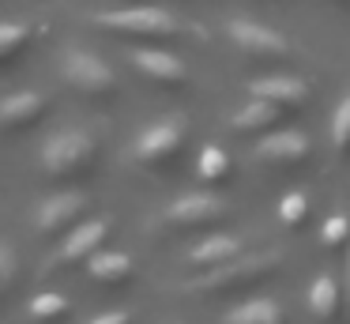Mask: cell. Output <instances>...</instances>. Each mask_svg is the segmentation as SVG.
I'll return each mask as SVG.
<instances>
[{"instance_id":"cell-19","label":"cell","mask_w":350,"mask_h":324,"mask_svg":"<svg viewBox=\"0 0 350 324\" xmlns=\"http://www.w3.org/2000/svg\"><path fill=\"white\" fill-rule=\"evenodd\" d=\"M27 316H31V321H38V324L64 321V316H68V298H64V294H57V290H42V294H34V298L27 301Z\"/></svg>"},{"instance_id":"cell-4","label":"cell","mask_w":350,"mask_h":324,"mask_svg":"<svg viewBox=\"0 0 350 324\" xmlns=\"http://www.w3.org/2000/svg\"><path fill=\"white\" fill-rule=\"evenodd\" d=\"M61 72H64V79H68L76 90H83V95H109V90L117 87V72H113V68H109L98 53L79 49V45L64 49Z\"/></svg>"},{"instance_id":"cell-15","label":"cell","mask_w":350,"mask_h":324,"mask_svg":"<svg viewBox=\"0 0 350 324\" xmlns=\"http://www.w3.org/2000/svg\"><path fill=\"white\" fill-rule=\"evenodd\" d=\"M46 110V98L38 90H12V95H0V128H19L31 125L42 117Z\"/></svg>"},{"instance_id":"cell-14","label":"cell","mask_w":350,"mask_h":324,"mask_svg":"<svg viewBox=\"0 0 350 324\" xmlns=\"http://www.w3.org/2000/svg\"><path fill=\"white\" fill-rule=\"evenodd\" d=\"M282 113H286L282 105H275V102H267V98L252 95V102H245L241 110L234 113L230 128H234V132H241V136H249V132H271V128H279Z\"/></svg>"},{"instance_id":"cell-11","label":"cell","mask_w":350,"mask_h":324,"mask_svg":"<svg viewBox=\"0 0 350 324\" xmlns=\"http://www.w3.org/2000/svg\"><path fill=\"white\" fill-rule=\"evenodd\" d=\"M109 238V219H87V223H76L68 226V238L61 241L57 249V264H79L102 249V241Z\"/></svg>"},{"instance_id":"cell-23","label":"cell","mask_w":350,"mask_h":324,"mask_svg":"<svg viewBox=\"0 0 350 324\" xmlns=\"http://www.w3.org/2000/svg\"><path fill=\"white\" fill-rule=\"evenodd\" d=\"M332 143H335V151H342V155L350 151V95H342L339 105H335V117H332Z\"/></svg>"},{"instance_id":"cell-24","label":"cell","mask_w":350,"mask_h":324,"mask_svg":"<svg viewBox=\"0 0 350 324\" xmlns=\"http://www.w3.org/2000/svg\"><path fill=\"white\" fill-rule=\"evenodd\" d=\"M320 238H324L327 249H342V245L350 241V219H347V215L324 219V230H320Z\"/></svg>"},{"instance_id":"cell-3","label":"cell","mask_w":350,"mask_h":324,"mask_svg":"<svg viewBox=\"0 0 350 324\" xmlns=\"http://www.w3.org/2000/svg\"><path fill=\"white\" fill-rule=\"evenodd\" d=\"M94 151H98V143L87 128H64V132H53L42 143L38 158L46 166V173L68 177V173H79L87 162H94Z\"/></svg>"},{"instance_id":"cell-16","label":"cell","mask_w":350,"mask_h":324,"mask_svg":"<svg viewBox=\"0 0 350 324\" xmlns=\"http://www.w3.org/2000/svg\"><path fill=\"white\" fill-rule=\"evenodd\" d=\"M83 264H87V271H91V279H98V283H124V279L136 271L132 256L117 253V249H94Z\"/></svg>"},{"instance_id":"cell-8","label":"cell","mask_w":350,"mask_h":324,"mask_svg":"<svg viewBox=\"0 0 350 324\" xmlns=\"http://www.w3.org/2000/svg\"><path fill=\"white\" fill-rule=\"evenodd\" d=\"M83 211H87V196L53 192L34 208V226H38V234H61V230H68V226H76Z\"/></svg>"},{"instance_id":"cell-27","label":"cell","mask_w":350,"mask_h":324,"mask_svg":"<svg viewBox=\"0 0 350 324\" xmlns=\"http://www.w3.org/2000/svg\"><path fill=\"white\" fill-rule=\"evenodd\" d=\"M347 245H350V241H347ZM347 268H350V256H347Z\"/></svg>"},{"instance_id":"cell-17","label":"cell","mask_w":350,"mask_h":324,"mask_svg":"<svg viewBox=\"0 0 350 324\" xmlns=\"http://www.w3.org/2000/svg\"><path fill=\"white\" fill-rule=\"evenodd\" d=\"M226 324H286V313L275 298H249L226 313Z\"/></svg>"},{"instance_id":"cell-7","label":"cell","mask_w":350,"mask_h":324,"mask_svg":"<svg viewBox=\"0 0 350 324\" xmlns=\"http://www.w3.org/2000/svg\"><path fill=\"white\" fill-rule=\"evenodd\" d=\"M226 200L211 192H185L181 200H174L166 211H162V223L170 230H196V226H211L226 215Z\"/></svg>"},{"instance_id":"cell-2","label":"cell","mask_w":350,"mask_h":324,"mask_svg":"<svg viewBox=\"0 0 350 324\" xmlns=\"http://www.w3.org/2000/svg\"><path fill=\"white\" fill-rule=\"evenodd\" d=\"M91 23L102 30H117V34H132V38H174L185 34V23L166 8H121V12H91Z\"/></svg>"},{"instance_id":"cell-12","label":"cell","mask_w":350,"mask_h":324,"mask_svg":"<svg viewBox=\"0 0 350 324\" xmlns=\"http://www.w3.org/2000/svg\"><path fill=\"white\" fill-rule=\"evenodd\" d=\"M249 95L267 98V102L282 105V110H301L309 102V83L297 75H264V79L249 83Z\"/></svg>"},{"instance_id":"cell-26","label":"cell","mask_w":350,"mask_h":324,"mask_svg":"<svg viewBox=\"0 0 350 324\" xmlns=\"http://www.w3.org/2000/svg\"><path fill=\"white\" fill-rule=\"evenodd\" d=\"M91 324H132V316L124 309H109V313H98Z\"/></svg>"},{"instance_id":"cell-9","label":"cell","mask_w":350,"mask_h":324,"mask_svg":"<svg viewBox=\"0 0 350 324\" xmlns=\"http://www.w3.org/2000/svg\"><path fill=\"white\" fill-rule=\"evenodd\" d=\"M129 64L136 68L144 79L162 83V87H181L189 79V68H185L181 57L166 49H129Z\"/></svg>"},{"instance_id":"cell-20","label":"cell","mask_w":350,"mask_h":324,"mask_svg":"<svg viewBox=\"0 0 350 324\" xmlns=\"http://www.w3.org/2000/svg\"><path fill=\"white\" fill-rule=\"evenodd\" d=\"M196 173H200V181H207V185L226 181L230 177V155L222 147H215V143H207V147L200 151V158H196Z\"/></svg>"},{"instance_id":"cell-21","label":"cell","mask_w":350,"mask_h":324,"mask_svg":"<svg viewBox=\"0 0 350 324\" xmlns=\"http://www.w3.org/2000/svg\"><path fill=\"white\" fill-rule=\"evenodd\" d=\"M309 219V196L305 192H286L279 203V223L290 226V230H297V226Z\"/></svg>"},{"instance_id":"cell-18","label":"cell","mask_w":350,"mask_h":324,"mask_svg":"<svg viewBox=\"0 0 350 324\" xmlns=\"http://www.w3.org/2000/svg\"><path fill=\"white\" fill-rule=\"evenodd\" d=\"M339 301H342V290H339V283H335L332 275L312 279V286H309V313L317 316V321H335Z\"/></svg>"},{"instance_id":"cell-5","label":"cell","mask_w":350,"mask_h":324,"mask_svg":"<svg viewBox=\"0 0 350 324\" xmlns=\"http://www.w3.org/2000/svg\"><path fill=\"white\" fill-rule=\"evenodd\" d=\"M181 147H185V117H162V121L147 125L144 132L136 136L132 155H136V162H144V166H162V162H170Z\"/></svg>"},{"instance_id":"cell-1","label":"cell","mask_w":350,"mask_h":324,"mask_svg":"<svg viewBox=\"0 0 350 324\" xmlns=\"http://www.w3.org/2000/svg\"><path fill=\"white\" fill-rule=\"evenodd\" d=\"M279 253H256V256H237V260L222 264V268H207L200 279L185 283V290L196 294H222V290H241L249 283H264L267 275L279 271Z\"/></svg>"},{"instance_id":"cell-13","label":"cell","mask_w":350,"mask_h":324,"mask_svg":"<svg viewBox=\"0 0 350 324\" xmlns=\"http://www.w3.org/2000/svg\"><path fill=\"white\" fill-rule=\"evenodd\" d=\"M245 253L241 238H234V234H211V238L196 241V245L189 249V264L192 268H222V264L237 260V256Z\"/></svg>"},{"instance_id":"cell-22","label":"cell","mask_w":350,"mask_h":324,"mask_svg":"<svg viewBox=\"0 0 350 324\" xmlns=\"http://www.w3.org/2000/svg\"><path fill=\"white\" fill-rule=\"evenodd\" d=\"M27 42H31V27L27 23H0V60L16 57Z\"/></svg>"},{"instance_id":"cell-10","label":"cell","mask_w":350,"mask_h":324,"mask_svg":"<svg viewBox=\"0 0 350 324\" xmlns=\"http://www.w3.org/2000/svg\"><path fill=\"white\" fill-rule=\"evenodd\" d=\"M256 158L267 162V166H279V170H286V166H301L305 158H309V140H305L301 132H294V128L267 132L264 140L256 143Z\"/></svg>"},{"instance_id":"cell-6","label":"cell","mask_w":350,"mask_h":324,"mask_svg":"<svg viewBox=\"0 0 350 324\" xmlns=\"http://www.w3.org/2000/svg\"><path fill=\"white\" fill-rule=\"evenodd\" d=\"M230 42L237 45L241 53H249V57L256 60H282L294 53V45L286 42V34H279V30L264 27V23H249V19H234L226 27Z\"/></svg>"},{"instance_id":"cell-25","label":"cell","mask_w":350,"mask_h":324,"mask_svg":"<svg viewBox=\"0 0 350 324\" xmlns=\"http://www.w3.org/2000/svg\"><path fill=\"white\" fill-rule=\"evenodd\" d=\"M16 275H19V256H16V249L0 241V290H8V286L16 283Z\"/></svg>"}]
</instances>
